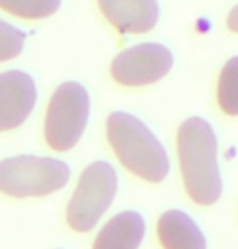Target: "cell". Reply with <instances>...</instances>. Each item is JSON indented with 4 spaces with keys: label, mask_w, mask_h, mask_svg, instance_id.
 Segmentation results:
<instances>
[{
    "label": "cell",
    "mask_w": 238,
    "mask_h": 249,
    "mask_svg": "<svg viewBox=\"0 0 238 249\" xmlns=\"http://www.w3.org/2000/svg\"><path fill=\"white\" fill-rule=\"evenodd\" d=\"M178 158L184 189L198 205H212L222 196V176L217 161V137L202 117H189L178 129Z\"/></svg>",
    "instance_id": "cell-1"
},
{
    "label": "cell",
    "mask_w": 238,
    "mask_h": 249,
    "mask_svg": "<svg viewBox=\"0 0 238 249\" xmlns=\"http://www.w3.org/2000/svg\"><path fill=\"white\" fill-rule=\"evenodd\" d=\"M106 135L121 164L134 176L147 182H162L168 176L166 150L139 117L124 111L111 112Z\"/></svg>",
    "instance_id": "cell-2"
},
{
    "label": "cell",
    "mask_w": 238,
    "mask_h": 249,
    "mask_svg": "<svg viewBox=\"0 0 238 249\" xmlns=\"http://www.w3.org/2000/svg\"><path fill=\"white\" fill-rule=\"evenodd\" d=\"M69 179V164L51 157L18 155L0 161V192L17 199L49 196Z\"/></svg>",
    "instance_id": "cell-3"
},
{
    "label": "cell",
    "mask_w": 238,
    "mask_h": 249,
    "mask_svg": "<svg viewBox=\"0 0 238 249\" xmlns=\"http://www.w3.org/2000/svg\"><path fill=\"white\" fill-rule=\"evenodd\" d=\"M116 191L118 175L110 163L95 161L88 164L65 209L67 225L77 233L93 230L113 204Z\"/></svg>",
    "instance_id": "cell-4"
},
{
    "label": "cell",
    "mask_w": 238,
    "mask_h": 249,
    "mask_svg": "<svg viewBox=\"0 0 238 249\" xmlns=\"http://www.w3.org/2000/svg\"><path fill=\"white\" fill-rule=\"evenodd\" d=\"M90 117V95L78 82L59 85L46 109L44 139L55 152H67L78 143Z\"/></svg>",
    "instance_id": "cell-5"
},
{
    "label": "cell",
    "mask_w": 238,
    "mask_h": 249,
    "mask_svg": "<svg viewBox=\"0 0 238 249\" xmlns=\"http://www.w3.org/2000/svg\"><path fill=\"white\" fill-rule=\"evenodd\" d=\"M173 54L158 43H142L119 53L111 62V77L123 87H146L166 77Z\"/></svg>",
    "instance_id": "cell-6"
},
{
    "label": "cell",
    "mask_w": 238,
    "mask_h": 249,
    "mask_svg": "<svg viewBox=\"0 0 238 249\" xmlns=\"http://www.w3.org/2000/svg\"><path fill=\"white\" fill-rule=\"evenodd\" d=\"M36 100L38 90L31 75L21 70L0 73V132L20 127L35 109Z\"/></svg>",
    "instance_id": "cell-7"
},
{
    "label": "cell",
    "mask_w": 238,
    "mask_h": 249,
    "mask_svg": "<svg viewBox=\"0 0 238 249\" xmlns=\"http://www.w3.org/2000/svg\"><path fill=\"white\" fill-rule=\"evenodd\" d=\"M100 12L116 30L142 35L155 28L160 17L157 0H96Z\"/></svg>",
    "instance_id": "cell-8"
},
{
    "label": "cell",
    "mask_w": 238,
    "mask_h": 249,
    "mask_svg": "<svg viewBox=\"0 0 238 249\" xmlns=\"http://www.w3.org/2000/svg\"><path fill=\"white\" fill-rule=\"evenodd\" d=\"M163 249H207V241L198 223L181 210H166L157 223Z\"/></svg>",
    "instance_id": "cell-9"
},
{
    "label": "cell",
    "mask_w": 238,
    "mask_h": 249,
    "mask_svg": "<svg viewBox=\"0 0 238 249\" xmlns=\"http://www.w3.org/2000/svg\"><path fill=\"white\" fill-rule=\"evenodd\" d=\"M144 234H146V222L142 215L132 210H126L114 215L100 230L92 249H139Z\"/></svg>",
    "instance_id": "cell-10"
},
{
    "label": "cell",
    "mask_w": 238,
    "mask_h": 249,
    "mask_svg": "<svg viewBox=\"0 0 238 249\" xmlns=\"http://www.w3.org/2000/svg\"><path fill=\"white\" fill-rule=\"evenodd\" d=\"M217 103L227 116H238V55L223 65L217 82Z\"/></svg>",
    "instance_id": "cell-11"
},
{
    "label": "cell",
    "mask_w": 238,
    "mask_h": 249,
    "mask_svg": "<svg viewBox=\"0 0 238 249\" xmlns=\"http://www.w3.org/2000/svg\"><path fill=\"white\" fill-rule=\"evenodd\" d=\"M62 0H0V8L23 20H43L59 10Z\"/></svg>",
    "instance_id": "cell-12"
},
{
    "label": "cell",
    "mask_w": 238,
    "mask_h": 249,
    "mask_svg": "<svg viewBox=\"0 0 238 249\" xmlns=\"http://www.w3.org/2000/svg\"><path fill=\"white\" fill-rule=\"evenodd\" d=\"M25 46V33L0 20V62L18 57Z\"/></svg>",
    "instance_id": "cell-13"
},
{
    "label": "cell",
    "mask_w": 238,
    "mask_h": 249,
    "mask_svg": "<svg viewBox=\"0 0 238 249\" xmlns=\"http://www.w3.org/2000/svg\"><path fill=\"white\" fill-rule=\"evenodd\" d=\"M227 26H228V30H230L232 33H237V35H238V3L232 8L230 13H228Z\"/></svg>",
    "instance_id": "cell-14"
}]
</instances>
